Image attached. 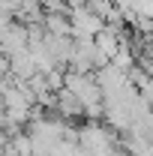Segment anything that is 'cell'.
I'll return each instance as SVG.
<instances>
[{
	"label": "cell",
	"instance_id": "1",
	"mask_svg": "<svg viewBox=\"0 0 153 156\" xmlns=\"http://www.w3.org/2000/svg\"><path fill=\"white\" fill-rule=\"evenodd\" d=\"M69 21H72V39H93L96 33L105 27L102 15H96L87 3L78 6V9H72V12H69Z\"/></svg>",
	"mask_w": 153,
	"mask_h": 156
},
{
	"label": "cell",
	"instance_id": "2",
	"mask_svg": "<svg viewBox=\"0 0 153 156\" xmlns=\"http://www.w3.org/2000/svg\"><path fill=\"white\" fill-rule=\"evenodd\" d=\"M27 42H30V30H27L24 24H18V21H12L9 27L0 30V51H3L6 57H12V54L24 51Z\"/></svg>",
	"mask_w": 153,
	"mask_h": 156
},
{
	"label": "cell",
	"instance_id": "3",
	"mask_svg": "<svg viewBox=\"0 0 153 156\" xmlns=\"http://www.w3.org/2000/svg\"><path fill=\"white\" fill-rule=\"evenodd\" d=\"M57 117L63 123H72V120H81V117H84V105H81L78 96L69 93L66 87L57 93Z\"/></svg>",
	"mask_w": 153,
	"mask_h": 156
},
{
	"label": "cell",
	"instance_id": "4",
	"mask_svg": "<svg viewBox=\"0 0 153 156\" xmlns=\"http://www.w3.org/2000/svg\"><path fill=\"white\" fill-rule=\"evenodd\" d=\"M42 27H45L48 36H66V39H72V21H69V15H48V12H45Z\"/></svg>",
	"mask_w": 153,
	"mask_h": 156
},
{
	"label": "cell",
	"instance_id": "5",
	"mask_svg": "<svg viewBox=\"0 0 153 156\" xmlns=\"http://www.w3.org/2000/svg\"><path fill=\"white\" fill-rule=\"evenodd\" d=\"M51 156H87V153L81 150V144H75V141H60V144H54Z\"/></svg>",
	"mask_w": 153,
	"mask_h": 156
},
{
	"label": "cell",
	"instance_id": "6",
	"mask_svg": "<svg viewBox=\"0 0 153 156\" xmlns=\"http://www.w3.org/2000/svg\"><path fill=\"white\" fill-rule=\"evenodd\" d=\"M12 21H15V6H12L9 0H0V30L9 27Z\"/></svg>",
	"mask_w": 153,
	"mask_h": 156
},
{
	"label": "cell",
	"instance_id": "7",
	"mask_svg": "<svg viewBox=\"0 0 153 156\" xmlns=\"http://www.w3.org/2000/svg\"><path fill=\"white\" fill-rule=\"evenodd\" d=\"M6 78H9V57L0 51V84H3Z\"/></svg>",
	"mask_w": 153,
	"mask_h": 156
},
{
	"label": "cell",
	"instance_id": "8",
	"mask_svg": "<svg viewBox=\"0 0 153 156\" xmlns=\"http://www.w3.org/2000/svg\"><path fill=\"white\" fill-rule=\"evenodd\" d=\"M36 3H45V0H36Z\"/></svg>",
	"mask_w": 153,
	"mask_h": 156
}]
</instances>
